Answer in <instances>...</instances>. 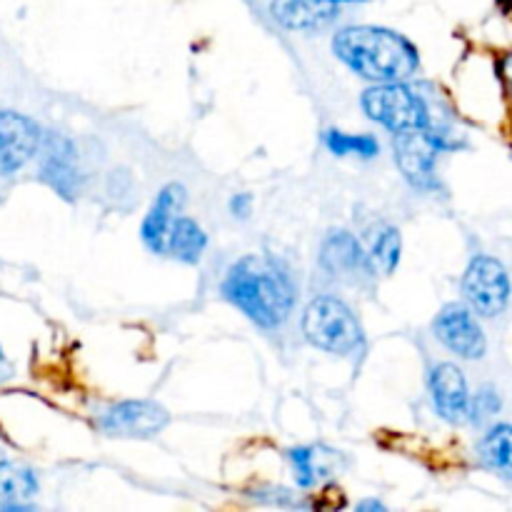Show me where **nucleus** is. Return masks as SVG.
<instances>
[{
  "instance_id": "nucleus-1",
  "label": "nucleus",
  "mask_w": 512,
  "mask_h": 512,
  "mask_svg": "<svg viewBox=\"0 0 512 512\" xmlns=\"http://www.w3.org/2000/svg\"><path fill=\"white\" fill-rule=\"evenodd\" d=\"M220 290L228 303L263 330L280 328L293 313V278L268 255H245L230 265Z\"/></svg>"
},
{
  "instance_id": "nucleus-2",
  "label": "nucleus",
  "mask_w": 512,
  "mask_h": 512,
  "mask_svg": "<svg viewBox=\"0 0 512 512\" xmlns=\"http://www.w3.org/2000/svg\"><path fill=\"white\" fill-rule=\"evenodd\" d=\"M335 58L373 83H395L418 73V48L405 35L380 25H350L335 33Z\"/></svg>"
},
{
  "instance_id": "nucleus-3",
  "label": "nucleus",
  "mask_w": 512,
  "mask_h": 512,
  "mask_svg": "<svg viewBox=\"0 0 512 512\" xmlns=\"http://www.w3.org/2000/svg\"><path fill=\"white\" fill-rule=\"evenodd\" d=\"M303 335L310 345L333 355H350L363 348L365 333L350 305L333 295H320L305 308Z\"/></svg>"
},
{
  "instance_id": "nucleus-4",
  "label": "nucleus",
  "mask_w": 512,
  "mask_h": 512,
  "mask_svg": "<svg viewBox=\"0 0 512 512\" xmlns=\"http://www.w3.org/2000/svg\"><path fill=\"white\" fill-rule=\"evenodd\" d=\"M360 108L373 123L403 133V130L433 128V113L420 90L405 85V80L395 83H375L373 88L360 95Z\"/></svg>"
},
{
  "instance_id": "nucleus-5",
  "label": "nucleus",
  "mask_w": 512,
  "mask_h": 512,
  "mask_svg": "<svg viewBox=\"0 0 512 512\" xmlns=\"http://www.w3.org/2000/svg\"><path fill=\"white\" fill-rule=\"evenodd\" d=\"M448 148H453V143H448L445 133L433 128L403 130V133H395L393 140L395 163L403 178L418 190L438 188L435 163H438V155Z\"/></svg>"
},
{
  "instance_id": "nucleus-6",
  "label": "nucleus",
  "mask_w": 512,
  "mask_h": 512,
  "mask_svg": "<svg viewBox=\"0 0 512 512\" xmlns=\"http://www.w3.org/2000/svg\"><path fill=\"white\" fill-rule=\"evenodd\" d=\"M465 303L483 318H498L505 313L512 295L510 275L493 255H475L463 275Z\"/></svg>"
},
{
  "instance_id": "nucleus-7",
  "label": "nucleus",
  "mask_w": 512,
  "mask_h": 512,
  "mask_svg": "<svg viewBox=\"0 0 512 512\" xmlns=\"http://www.w3.org/2000/svg\"><path fill=\"white\" fill-rule=\"evenodd\" d=\"M433 333L450 353L463 360H480L488 353V340L475 310L463 303H448L433 320Z\"/></svg>"
},
{
  "instance_id": "nucleus-8",
  "label": "nucleus",
  "mask_w": 512,
  "mask_h": 512,
  "mask_svg": "<svg viewBox=\"0 0 512 512\" xmlns=\"http://www.w3.org/2000/svg\"><path fill=\"white\" fill-rule=\"evenodd\" d=\"M168 423V410L153 400H125L105 410L98 420L105 433L120 438H153L163 433Z\"/></svg>"
},
{
  "instance_id": "nucleus-9",
  "label": "nucleus",
  "mask_w": 512,
  "mask_h": 512,
  "mask_svg": "<svg viewBox=\"0 0 512 512\" xmlns=\"http://www.w3.org/2000/svg\"><path fill=\"white\" fill-rule=\"evenodd\" d=\"M38 123L18 110H0V178L18 173L40 150Z\"/></svg>"
},
{
  "instance_id": "nucleus-10",
  "label": "nucleus",
  "mask_w": 512,
  "mask_h": 512,
  "mask_svg": "<svg viewBox=\"0 0 512 512\" xmlns=\"http://www.w3.org/2000/svg\"><path fill=\"white\" fill-rule=\"evenodd\" d=\"M320 265L328 275L350 280V283H358V280L375 275L368 250L348 230H333L323 240V245H320Z\"/></svg>"
},
{
  "instance_id": "nucleus-11",
  "label": "nucleus",
  "mask_w": 512,
  "mask_h": 512,
  "mask_svg": "<svg viewBox=\"0 0 512 512\" xmlns=\"http://www.w3.org/2000/svg\"><path fill=\"white\" fill-rule=\"evenodd\" d=\"M430 398H433L435 413L448 423L458 425L470 418V390L463 370L453 363L433 365L428 375Z\"/></svg>"
},
{
  "instance_id": "nucleus-12",
  "label": "nucleus",
  "mask_w": 512,
  "mask_h": 512,
  "mask_svg": "<svg viewBox=\"0 0 512 512\" xmlns=\"http://www.w3.org/2000/svg\"><path fill=\"white\" fill-rule=\"evenodd\" d=\"M40 178L63 198H75L78 193V160L68 138L58 133L45 135L40 143Z\"/></svg>"
},
{
  "instance_id": "nucleus-13",
  "label": "nucleus",
  "mask_w": 512,
  "mask_h": 512,
  "mask_svg": "<svg viewBox=\"0 0 512 512\" xmlns=\"http://www.w3.org/2000/svg\"><path fill=\"white\" fill-rule=\"evenodd\" d=\"M183 205H185V188L180 183L165 185V188L158 193V198L153 200L143 225H140V238H143L145 248H148L150 253L168 255L170 230H173Z\"/></svg>"
},
{
  "instance_id": "nucleus-14",
  "label": "nucleus",
  "mask_w": 512,
  "mask_h": 512,
  "mask_svg": "<svg viewBox=\"0 0 512 512\" xmlns=\"http://www.w3.org/2000/svg\"><path fill=\"white\" fill-rule=\"evenodd\" d=\"M270 13L288 30H320L333 23L340 13V5L328 0H273Z\"/></svg>"
},
{
  "instance_id": "nucleus-15",
  "label": "nucleus",
  "mask_w": 512,
  "mask_h": 512,
  "mask_svg": "<svg viewBox=\"0 0 512 512\" xmlns=\"http://www.w3.org/2000/svg\"><path fill=\"white\" fill-rule=\"evenodd\" d=\"M340 455L328 448H295L290 450V463H293L295 480L300 488H313L320 480L330 478L338 468Z\"/></svg>"
},
{
  "instance_id": "nucleus-16",
  "label": "nucleus",
  "mask_w": 512,
  "mask_h": 512,
  "mask_svg": "<svg viewBox=\"0 0 512 512\" xmlns=\"http://www.w3.org/2000/svg\"><path fill=\"white\" fill-rule=\"evenodd\" d=\"M478 458L500 478L512 480V425H493L478 443Z\"/></svg>"
},
{
  "instance_id": "nucleus-17",
  "label": "nucleus",
  "mask_w": 512,
  "mask_h": 512,
  "mask_svg": "<svg viewBox=\"0 0 512 512\" xmlns=\"http://www.w3.org/2000/svg\"><path fill=\"white\" fill-rule=\"evenodd\" d=\"M205 248H208V235H205V230L193 218H188V215H178L173 230H170L168 255H173L180 263L193 265L203 258Z\"/></svg>"
},
{
  "instance_id": "nucleus-18",
  "label": "nucleus",
  "mask_w": 512,
  "mask_h": 512,
  "mask_svg": "<svg viewBox=\"0 0 512 512\" xmlns=\"http://www.w3.org/2000/svg\"><path fill=\"white\" fill-rule=\"evenodd\" d=\"M38 493V480L28 468L0 460V510L23 508Z\"/></svg>"
},
{
  "instance_id": "nucleus-19",
  "label": "nucleus",
  "mask_w": 512,
  "mask_h": 512,
  "mask_svg": "<svg viewBox=\"0 0 512 512\" xmlns=\"http://www.w3.org/2000/svg\"><path fill=\"white\" fill-rule=\"evenodd\" d=\"M325 145L333 155H358V158H375L380 153V143L375 135L368 133H345V130H328L325 133Z\"/></svg>"
},
{
  "instance_id": "nucleus-20",
  "label": "nucleus",
  "mask_w": 512,
  "mask_h": 512,
  "mask_svg": "<svg viewBox=\"0 0 512 512\" xmlns=\"http://www.w3.org/2000/svg\"><path fill=\"white\" fill-rule=\"evenodd\" d=\"M368 255H370V263H373L375 273H378V270L383 275L393 273L400 263V233L398 230L390 228V225L375 230L373 245H370Z\"/></svg>"
},
{
  "instance_id": "nucleus-21",
  "label": "nucleus",
  "mask_w": 512,
  "mask_h": 512,
  "mask_svg": "<svg viewBox=\"0 0 512 512\" xmlns=\"http://www.w3.org/2000/svg\"><path fill=\"white\" fill-rule=\"evenodd\" d=\"M500 405H503L500 403V395L495 393L493 388L478 390V393L470 398V418L468 420L475 425L485 423V420H490L493 415L500 413Z\"/></svg>"
},
{
  "instance_id": "nucleus-22",
  "label": "nucleus",
  "mask_w": 512,
  "mask_h": 512,
  "mask_svg": "<svg viewBox=\"0 0 512 512\" xmlns=\"http://www.w3.org/2000/svg\"><path fill=\"white\" fill-rule=\"evenodd\" d=\"M250 205H253V198H250L248 193H240V195H235L233 200H230V210H233V215L235 218H248L250 215Z\"/></svg>"
},
{
  "instance_id": "nucleus-23",
  "label": "nucleus",
  "mask_w": 512,
  "mask_h": 512,
  "mask_svg": "<svg viewBox=\"0 0 512 512\" xmlns=\"http://www.w3.org/2000/svg\"><path fill=\"white\" fill-rule=\"evenodd\" d=\"M10 375H13V368H10L8 358H5L3 348H0V383H3V380H8Z\"/></svg>"
},
{
  "instance_id": "nucleus-24",
  "label": "nucleus",
  "mask_w": 512,
  "mask_h": 512,
  "mask_svg": "<svg viewBox=\"0 0 512 512\" xmlns=\"http://www.w3.org/2000/svg\"><path fill=\"white\" fill-rule=\"evenodd\" d=\"M328 3H335V5H343V3H365V0H328Z\"/></svg>"
},
{
  "instance_id": "nucleus-25",
  "label": "nucleus",
  "mask_w": 512,
  "mask_h": 512,
  "mask_svg": "<svg viewBox=\"0 0 512 512\" xmlns=\"http://www.w3.org/2000/svg\"><path fill=\"white\" fill-rule=\"evenodd\" d=\"M505 70H508L510 80H512V58H508V63H505Z\"/></svg>"
}]
</instances>
